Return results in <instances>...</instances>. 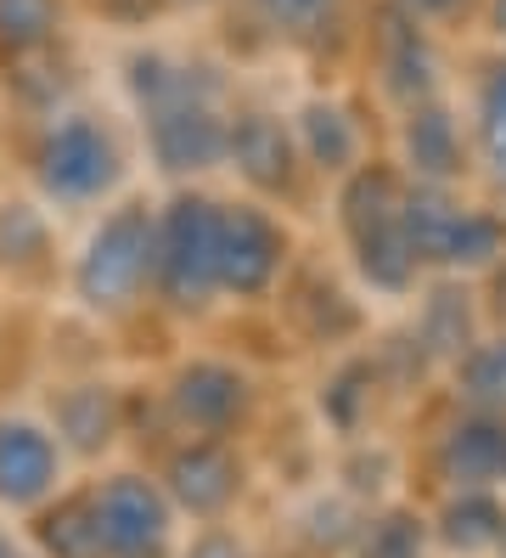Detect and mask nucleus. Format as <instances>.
<instances>
[{"instance_id":"1","label":"nucleus","mask_w":506,"mask_h":558,"mask_svg":"<svg viewBox=\"0 0 506 558\" xmlns=\"http://www.w3.org/2000/svg\"><path fill=\"white\" fill-rule=\"evenodd\" d=\"M344 238L355 248V266L371 288L405 293L417 271L411 238H405V186L394 170H355L344 186Z\"/></svg>"},{"instance_id":"2","label":"nucleus","mask_w":506,"mask_h":558,"mask_svg":"<svg viewBox=\"0 0 506 558\" xmlns=\"http://www.w3.org/2000/svg\"><path fill=\"white\" fill-rule=\"evenodd\" d=\"M152 259H158V215H147V204H124L90 232L74 266V293L90 311L119 316L152 282Z\"/></svg>"},{"instance_id":"3","label":"nucleus","mask_w":506,"mask_h":558,"mask_svg":"<svg viewBox=\"0 0 506 558\" xmlns=\"http://www.w3.org/2000/svg\"><path fill=\"white\" fill-rule=\"evenodd\" d=\"M119 170H124V153H119V136H113L108 119L62 108L40 130L34 175H40L46 198H57V204H96L101 192H113Z\"/></svg>"},{"instance_id":"4","label":"nucleus","mask_w":506,"mask_h":558,"mask_svg":"<svg viewBox=\"0 0 506 558\" xmlns=\"http://www.w3.org/2000/svg\"><path fill=\"white\" fill-rule=\"evenodd\" d=\"M152 282L175 311L209 305L220 288V204L209 198H175L158 215V259Z\"/></svg>"},{"instance_id":"5","label":"nucleus","mask_w":506,"mask_h":558,"mask_svg":"<svg viewBox=\"0 0 506 558\" xmlns=\"http://www.w3.org/2000/svg\"><path fill=\"white\" fill-rule=\"evenodd\" d=\"M405 238H411L417 266L472 271V266H490L501 254V220L456 204L439 181H422L405 192Z\"/></svg>"},{"instance_id":"6","label":"nucleus","mask_w":506,"mask_h":558,"mask_svg":"<svg viewBox=\"0 0 506 558\" xmlns=\"http://www.w3.org/2000/svg\"><path fill=\"white\" fill-rule=\"evenodd\" d=\"M147 124V147L163 163L169 175H197V170H214L225 163V136H231V119L220 113V96L214 80L202 74L197 85L163 96V102L141 108Z\"/></svg>"},{"instance_id":"7","label":"nucleus","mask_w":506,"mask_h":558,"mask_svg":"<svg viewBox=\"0 0 506 558\" xmlns=\"http://www.w3.org/2000/svg\"><path fill=\"white\" fill-rule=\"evenodd\" d=\"M96 497V519L101 536H108L113 558H169V542H175V502L169 490L141 480V474H113L90 485Z\"/></svg>"},{"instance_id":"8","label":"nucleus","mask_w":506,"mask_h":558,"mask_svg":"<svg viewBox=\"0 0 506 558\" xmlns=\"http://www.w3.org/2000/svg\"><path fill=\"white\" fill-rule=\"evenodd\" d=\"M282 254H287V238L264 209H254V204L220 209V288L254 300V293L276 282Z\"/></svg>"},{"instance_id":"9","label":"nucleus","mask_w":506,"mask_h":558,"mask_svg":"<svg viewBox=\"0 0 506 558\" xmlns=\"http://www.w3.org/2000/svg\"><path fill=\"white\" fill-rule=\"evenodd\" d=\"M371 40H378L383 90L394 96L399 108L428 102V96L439 90V51H433V28L428 23H417L411 12H399V7H388V0H383Z\"/></svg>"},{"instance_id":"10","label":"nucleus","mask_w":506,"mask_h":558,"mask_svg":"<svg viewBox=\"0 0 506 558\" xmlns=\"http://www.w3.org/2000/svg\"><path fill=\"white\" fill-rule=\"evenodd\" d=\"M62 480V440L34 417H0V502L40 508Z\"/></svg>"},{"instance_id":"11","label":"nucleus","mask_w":506,"mask_h":558,"mask_svg":"<svg viewBox=\"0 0 506 558\" xmlns=\"http://www.w3.org/2000/svg\"><path fill=\"white\" fill-rule=\"evenodd\" d=\"M169 407H175V417L186 429L225 435L248 412V378L236 367H225V361H192V367H181L175 389H169Z\"/></svg>"},{"instance_id":"12","label":"nucleus","mask_w":506,"mask_h":558,"mask_svg":"<svg viewBox=\"0 0 506 558\" xmlns=\"http://www.w3.org/2000/svg\"><path fill=\"white\" fill-rule=\"evenodd\" d=\"M236 485H243V469H236V457L214 440H192L169 457V474H163V490L169 502L197 513V519H214L231 508Z\"/></svg>"},{"instance_id":"13","label":"nucleus","mask_w":506,"mask_h":558,"mask_svg":"<svg viewBox=\"0 0 506 558\" xmlns=\"http://www.w3.org/2000/svg\"><path fill=\"white\" fill-rule=\"evenodd\" d=\"M293 158H298V142H293V124H282L276 113H243L231 119V136H225V163L248 186L259 192H282L293 181Z\"/></svg>"},{"instance_id":"14","label":"nucleus","mask_w":506,"mask_h":558,"mask_svg":"<svg viewBox=\"0 0 506 558\" xmlns=\"http://www.w3.org/2000/svg\"><path fill=\"white\" fill-rule=\"evenodd\" d=\"M439 469L456 490L467 485H506V417L501 412H472L467 423H456L445 451H439Z\"/></svg>"},{"instance_id":"15","label":"nucleus","mask_w":506,"mask_h":558,"mask_svg":"<svg viewBox=\"0 0 506 558\" xmlns=\"http://www.w3.org/2000/svg\"><path fill=\"white\" fill-rule=\"evenodd\" d=\"M399 147H405V163H411L422 181H451L461 170V124H456V113L439 102V96L405 108Z\"/></svg>"},{"instance_id":"16","label":"nucleus","mask_w":506,"mask_h":558,"mask_svg":"<svg viewBox=\"0 0 506 558\" xmlns=\"http://www.w3.org/2000/svg\"><path fill=\"white\" fill-rule=\"evenodd\" d=\"M293 142H298V153L310 163L337 170V175L360 163V124L337 102H321V96H310V102L293 113Z\"/></svg>"},{"instance_id":"17","label":"nucleus","mask_w":506,"mask_h":558,"mask_svg":"<svg viewBox=\"0 0 506 558\" xmlns=\"http://www.w3.org/2000/svg\"><path fill=\"white\" fill-rule=\"evenodd\" d=\"M67 28V0H0V62H17L57 51Z\"/></svg>"},{"instance_id":"18","label":"nucleus","mask_w":506,"mask_h":558,"mask_svg":"<svg viewBox=\"0 0 506 558\" xmlns=\"http://www.w3.org/2000/svg\"><path fill=\"white\" fill-rule=\"evenodd\" d=\"M40 553L46 558H113L108 536H101V519H96V497L90 490H74L40 513Z\"/></svg>"},{"instance_id":"19","label":"nucleus","mask_w":506,"mask_h":558,"mask_svg":"<svg viewBox=\"0 0 506 558\" xmlns=\"http://www.w3.org/2000/svg\"><path fill=\"white\" fill-rule=\"evenodd\" d=\"M119 435V401L108 384H79L57 401V440L74 451H101Z\"/></svg>"},{"instance_id":"20","label":"nucleus","mask_w":506,"mask_h":558,"mask_svg":"<svg viewBox=\"0 0 506 558\" xmlns=\"http://www.w3.org/2000/svg\"><path fill=\"white\" fill-rule=\"evenodd\" d=\"M439 524H445V542L461 547V553H484V547H501V531H506V508L495 490L484 485H467L461 497L439 513Z\"/></svg>"},{"instance_id":"21","label":"nucleus","mask_w":506,"mask_h":558,"mask_svg":"<svg viewBox=\"0 0 506 558\" xmlns=\"http://www.w3.org/2000/svg\"><path fill=\"white\" fill-rule=\"evenodd\" d=\"M461 396L479 412H506V339L467 350V361H461Z\"/></svg>"},{"instance_id":"22","label":"nucleus","mask_w":506,"mask_h":558,"mask_svg":"<svg viewBox=\"0 0 506 558\" xmlns=\"http://www.w3.org/2000/svg\"><path fill=\"white\" fill-rule=\"evenodd\" d=\"M479 153H484L490 170L506 181V57L479 85Z\"/></svg>"},{"instance_id":"23","label":"nucleus","mask_w":506,"mask_h":558,"mask_svg":"<svg viewBox=\"0 0 506 558\" xmlns=\"http://www.w3.org/2000/svg\"><path fill=\"white\" fill-rule=\"evenodd\" d=\"M254 17L276 35H293V40H310L337 17V0H248Z\"/></svg>"},{"instance_id":"24","label":"nucleus","mask_w":506,"mask_h":558,"mask_svg":"<svg viewBox=\"0 0 506 558\" xmlns=\"http://www.w3.org/2000/svg\"><path fill=\"white\" fill-rule=\"evenodd\" d=\"M360 558H422V524L411 513H388L366 531Z\"/></svg>"},{"instance_id":"25","label":"nucleus","mask_w":506,"mask_h":558,"mask_svg":"<svg viewBox=\"0 0 506 558\" xmlns=\"http://www.w3.org/2000/svg\"><path fill=\"white\" fill-rule=\"evenodd\" d=\"M428 344L433 350H467V305H456L451 293L433 300V311H428Z\"/></svg>"},{"instance_id":"26","label":"nucleus","mask_w":506,"mask_h":558,"mask_svg":"<svg viewBox=\"0 0 506 558\" xmlns=\"http://www.w3.org/2000/svg\"><path fill=\"white\" fill-rule=\"evenodd\" d=\"M90 7L119 28H147V23H158L169 12V0H90Z\"/></svg>"},{"instance_id":"27","label":"nucleus","mask_w":506,"mask_h":558,"mask_svg":"<svg viewBox=\"0 0 506 558\" xmlns=\"http://www.w3.org/2000/svg\"><path fill=\"white\" fill-rule=\"evenodd\" d=\"M388 7H399V12H411L417 23L439 28V23H456L461 12H472L479 0H388Z\"/></svg>"},{"instance_id":"28","label":"nucleus","mask_w":506,"mask_h":558,"mask_svg":"<svg viewBox=\"0 0 506 558\" xmlns=\"http://www.w3.org/2000/svg\"><path fill=\"white\" fill-rule=\"evenodd\" d=\"M490 28L506 40V0H490Z\"/></svg>"},{"instance_id":"29","label":"nucleus","mask_w":506,"mask_h":558,"mask_svg":"<svg viewBox=\"0 0 506 558\" xmlns=\"http://www.w3.org/2000/svg\"><path fill=\"white\" fill-rule=\"evenodd\" d=\"M209 7H220V0H169V12H209Z\"/></svg>"},{"instance_id":"30","label":"nucleus","mask_w":506,"mask_h":558,"mask_svg":"<svg viewBox=\"0 0 506 558\" xmlns=\"http://www.w3.org/2000/svg\"><path fill=\"white\" fill-rule=\"evenodd\" d=\"M0 558H23V553H17V547H12L7 536H0Z\"/></svg>"},{"instance_id":"31","label":"nucleus","mask_w":506,"mask_h":558,"mask_svg":"<svg viewBox=\"0 0 506 558\" xmlns=\"http://www.w3.org/2000/svg\"><path fill=\"white\" fill-rule=\"evenodd\" d=\"M501 553H506V531H501Z\"/></svg>"}]
</instances>
